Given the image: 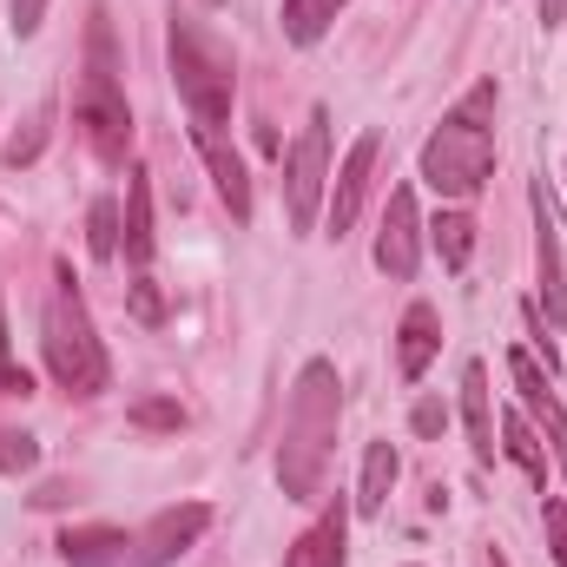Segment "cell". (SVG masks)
<instances>
[{"instance_id": "9a60e30c", "label": "cell", "mask_w": 567, "mask_h": 567, "mask_svg": "<svg viewBox=\"0 0 567 567\" xmlns=\"http://www.w3.org/2000/svg\"><path fill=\"white\" fill-rule=\"evenodd\" d=\"M126 528H66L60 535V561L66 567H113L126 561Z\"/></svg>"}, {"instance_id": "30bf717a", "label": "cell", "mask_w": 567, "mask_h": 567, "mask_svg": "<svg viewBox=\"0 0 567 567\" xmlns=\"http://www.w3.org/2000/svg\"><path fill=\"white\" fill-rule=\"evenodd\" d=\"M535 265H542V303H548V323H561V317H567V284H561V218H555L548 178H535Z\"/></svg>"}, {"instance_id": "4dcf8cb0", "label": "cell", "mask_w": 567, "mask_h": 567, "mask_svg": "<svg viewBox=\"0 0 567 567\" xmlns=\"http://www.w3.org/2000/svg\"><path fill=\"white\" fill-rule=\"evenodd\" d=\"M555 455H561V468H567V435H561V442H555Z\"/></svg>"}, {"instance_id": "f1b7e54d", "label": "cell", "mask_w": 567, "mask_h": 567, "mask_svg": "<svg viewBox=\"0 0 567 567\" xmlns=\"http://www.w3.org/2000/svg\"><path fill=\"white\" fill-rule=\"evenodd\" d=\"M542 20H548V27H561V20H567V0H542Z\"/></svg>"}, {"instance_id": "7402d4cb", "label": "cell", "mask_w": 567, "mask_h": 567, "mask_svg": "<svg viewBox=\"0 0 567 567\" xmlns=\"http://www.w3.org/2000/svg\"><path fill=\"white\" fill-rule=\"evenodd\" d=\"M33 462H40L33 435H20V429H0V475H27Z\"/></svg>"}, {"instance_id": "9c48e42d", "label": "cell", "mask_w": 567, "mask_h": 567, "mask_svg": "<svg viewBox=\"0 0 567 567\" xmlns=\"http://www.w3.org/2000/svg\"><path fill=\"white\" fill-rule=\"evenodd\" d=\"M377 152H383V140H377V133H363V140L350 145V158L337 165V178H330V198H323V231H330V238H343V231L357 225V212H363V192H370V172H377Z\"/></svg>"}, {"instance_id": "603a6c76", "label": "cell", "mask_w": 567, "mask_h": 567, "mask_svg": "<svg viewBox=\"0 0 567 567\" xmlns=\"http://www.w3.org/2000/svg\"><path fill=\"white\" fill-rule=\"evenodd\" d=\"M40 145H47V113H40V120H33L27 133H13V145H7L0 158H7L13 172H20V165H33V158H40Z\"/></svg>"}, {"instance_id": "4fadbf2b", "label": "cell", "mask_w": 567, "mask_h": 567, "mask_svg": "<svg viewBox=\"0 0 567 567\" xmlns=\"http://www.w3.org/2000/svg\"><path fill=\"white\" fill-rule=\"evenodd\" d=\"M435 350H442V317H435V303H410L403 323H396V370L416 383Z\"/></svg>"}, {"instance_id": "277c9868", "label": "cell", "mask_w": 567, "mask_h": 567, "mask_svg": "<svg viewBox=\"0 0 567 567\" xmlns=\"http://www.w3.org/2000/svg\"><path fill=\"white\" fill-rule=\"evenodd\" d=\"M165 53H172V80H178V100H185L192 126H231V93H238L231 47H225L212 27L172 13V27H165Z\"/></svg>"}, {"instance_id": "7a4b0ae2", "label": "cell", "mask_w": 567, "mask_h": 567, "mask_svg": "<svg viewBox=\"0 0 567 567\" xmlns=\"http://www.w3.org/2000/svg\"><path fill=\"white\" fill-rule=\"evenodd\" d=\"M488 120H495V80L468 86L462 106L429 133L423 178L442 198H475V192L488 185V172H495V126H488Z\"/></svg>"}, {"instance_id": "ba28073f", "label": "cell", "mask_w": 567, "mask_h": 567, "mask_svg": "<svg viewBox=\"0 0 567 567\" xmlns=\"http://www.w3.org/2000/svg\"><path fill=\"white\" fill-rule=\"evenodd\" d=\"M212 528V508L205 502H185V508H165L145 535H133V548H126V567H172L198 535Z\"/></svg>"}, {"instance_id": "4316f807", "label": "cell", "mask_w": 567, "mask_h": 567, "mask_svg": "<svg viewBox=\"0 0 567 567\" xmlns=\"http://www.w3.org/2000/svg\"><path fill=\"white\" fill-rule=\"evenodd\" d=\"M133 423H140V429H178V423H185V410H178V403H140V410H133Z\"/></svg>"}, {"instance_id": "8fae6325", "label": "cell", "mask_w": 567, "mask_h": 567, "mask_svg": "<svg viewBox=\"0 0 567 567\" xmlns=\"http://www.w3.org/2000/svg\"><path fill=\"white\" fill-rule=\"evenodd\" d=\"M192 145H198V158L212 165V178H218V198L231 205V218H251V172H245L238 145L225 140V126H192Z\"/></svg>"}, {"instance_id": "7c38bea8", "label": "cell", "mask_w": 567, "mask_h": 567, "mask_svg": "<svg viewBox=\"0 0 567 567\" xmlns=\"http://www.w3.org/2000/svg\"><path fill=\"white\" fill-rule=\"evenodd\" d=\"M343 528H350V508L330 502L317 528H303L290 548H284V567H343Z\"/></svg>"}, {"instance_id": "2e32d148", "label": "cell", "mask_w": 567, "mask_h": 567, "mask_svg": "<svg viewBox=\"0 0 567 567\" xmlns=\"http://www.w3.org/2000/svg\"><path fill=\"white\" fill-rule=\"evenodd\" d=\"M396 475H403L396 449H390V442H370V449H363V482H357V515H383Z\"/></svg>"}, {"instance_id": "8992f818", "label": "cell", "mask_w": 567, "mask_h": 567, "mask_svg": "<svg viewBox=\"0 0 567 567\" xmlns=\"http://www.w3.org/2000/svg\"><path fill=\"white\" fill-rule=\"evenodd\" d=\"M323 198H330V113L310 106L297 145L284 152V212H290V231H317Z\"/></svg>"}, {"instance_id": "6da1fadb", "label": "cell", "mask_w": 567, "mask_h": 567, "mask_svg": "<svg viewBox=\"0 0 567 567\" xmlns=\"http://www.w3.org/2000/svg\"><path fill=\"white\" fill-rule=\"evenodd\" d=\"M337 423H343V383L337 363L310 357L297 370V390L284 403V442H278V488L290 502H317L330 455H337Z\"/></svg>"}, {"instance_id": "d6986e66", "label": "cell", "mask_w": 567, "mask_h": 567, "mask_svg": "<svg viewBox=\"0 0 567 567\" xmlns=\"http://www.w3.org/2000/svg\"><path fill=\"white\" fill-rule=\"evenodd\" d=\"M429 245H435L442 271H468V258H475V218L468 212H442L429 225Z\"/></svg>"}, {"instance_id": "5b68a950", "label": "cell", "mask_w": 567, "mask_h": 567, "mask_svg": "<svg viewBox=\"0 0 567 567\" xmlns=\"http://www.w3.org/2000/svg\"><path fill=\"white\" fill-rule=\"evenodd\" d=\"M73 126L86 133L93 158H106V165H120L126 145H133V113H126V86H120L106 13H93V33H86V73L73 86Z\"/></svg>"}, {"instance_id": "44dd1931", "label": "cell", "mask_w": 567, "mask_h": 567, "mask_svg": "<svg viewBox=\"0 0 567 567\" xmlns=\"http://www.w3.org/2000/svg\"><path fill=\"white\" fill-rule=\"evenodd\" d=\"M502 449H508V455H515L535 482H548V449H542V435H535V423H528V416H515V410L502 416Z\"/></svg>"}, {"instance_id": "484cf974", "label": "cell", "mask_w": 567, "mask_h": 567, "mask_svg": "<svg viewBox=\"0 0 567 567\" xmlns=\"http://www.w3.org/2000/svg\"><path fill=\"white\" fill-rule=\"evenodd\" d=\"M40 20H47V0H7V27L27 40V33H40Z\"/></svg>"}, {"instance_id": "ac0fdd59", "label": "cell", "mask_w": 567, "mask_h": 567, "mask_svg": "<svg viewBox=\"0 0 567 567\" xmlns=\"http://www.w3.org/2000/svg\"><path fill=\"white\" fill-rule=\"evenodd\" d=\"M120 245L140 271L152 265V185H145V172H126V231H120Z\"/></svg>"}, {"instance_id": "d4e9b609", "label": "cell", "mask_w": 567, "mask_h": 567, "mask_svg": "<svg viewBox=\"0 0 567 567\" xmlns=\"http://www.w3.org/2000/svg\"><path fill=\"white\" fill-rule=\"evenodd\" d=\"M542 522H548V548H555V561L567 567V502H542Z\"/></svg>"}, {"instance_id": "3957f363", "label": "cell", "mask_w": 567, "mask_h": 567, "mask_svg": "<svg viewBox=\"0 0 567 567\" xmlns=\"http://www.w3.org/2000/svg\"><path fill=\"white\" fill-rule=\"evenodd\" d=\"M40 343H47V370L66 396H100L113 383V363H106V343L93 330V310L86 297L73 290V271L53 265V297H47V323H40Z\"/></svg>"}, {"instance_id": "1f68e13d", "label": "cell", "mask_w": 567, "mask_h": 567, "mask_svg": "<svg viewBox=\"0 0 567 567\" xmlns=\"http://www.w3.org/2000/svg\"><path fill=\"white\" fill-rule=\"evenodd\" d=\"M212 7H218V0H212Z\"/></svg>"}, {"instance_id": "e0dca14e", "label": "cell", "mask_w": 567, "mask_h": 567, "mask_svg": "<svg viewBox=\"0 0 567 567\" xmlns=\"http://www.w3.org/2000/svg\"><path fill=\"white\" fill-rule=\"evenodd\" d=\"M508 370H515V390L528 396V410H535V416H548L555 442H561V435H567V410H561V396L548 390V370H542L528 350H515V357H508Z\"/></svg>"}, {"instance_id": "83f0119b", "label": "cell", "mask_w": 567, "mask_h": 567, "mask_svg": "<svg viewBox=\"0 0 567 567\" xmlns=\"http://www.w3.org/2000/svg\"><path fill=\"white\" fill-rule=\"evenodd\" d=\"M442 423H449L442 403H416V435H442Z\"/></svg>"}, {"instance_id": "5bb4252c", "label": "cell", "mask_w": 567, "mask_h": 567, "mask_svg": "<svg viewBox=\"0 0 567 567\" xmlns=\"http://www.w3.org/2000/svg\"><path fill=\"white\" fill-rule=\"evenodd\" d=\"M462 423L475 442V462H495V396H488V363H468L462 370Z\"/></svg>"}, {"instance_id": "ffe728a7", "label": "cell", "mask_w": 567, "mask_h": 567, "mask_svg": "<svg viewBox=\"0 0 567 567\" xmlns=\"http://www.w3.org/2000/svg\"><path fill=\"white\" fill-rule=\"evenodd\" d=\"M343 7H350V0H284V40H290V47H317Z\"/></svg>"}, {"instance_id": "52a82bcc", "label": "cell", "mask_w": 567, "mask_h": 567, "mask_svg": "<svg viewBox=\"0 0 567 567\" xmlns=\"http://www.w3.org/2000/svg\"><path fill=\"white\" fill-rule=\"evenodd\" d=\"M416 258H423V218H416V192L396 185L390 205H383V225H377V271L390 278H416Z\"/></svg>"}, {"instance_id": "f546056e", "label": "cell", "mask_w": 567, "mask_h": 567, "mask_svg": "<svg viewBox=\"0 0 567 567\" xmlns=\"http://www.w3.org/2000/svg\"><path fill=\"white\" fill-rule=\"evenodd\" d=\"M0 370H7V310H0Z\"/></svg>"}, {"instance_id": "cb8c5ba5", "label": "cell", "mask_w": 567, "mask_h": 567, "mask_svg": "<svg viewBox=\"0 0 567 567\" xmlns=\"http://www.w3.org/2000/svg\"><path fill=\"white\" fill-rule=\"evenodd\" d=\"M93 258H120V212L93 205Z\"/></svg>"}]
</instances>
